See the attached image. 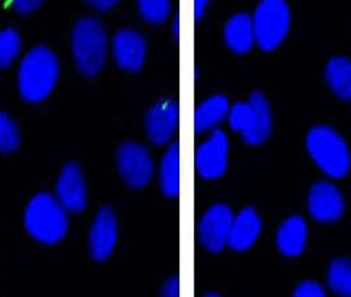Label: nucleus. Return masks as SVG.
Listing matches in <instances>:
<instances>
[{
  "label": "nucleus",
  "instance_id": "nucleus-21",
  "mask_svg": "<svg viewBox=\"0 0 351 297\" xmlns=\"http://www.w3.org/2000/svg\"><path fill=\"white\" fill-rule=\"evenodd\" d=\"M328 283L334 294L351 296V259H335L330 264Z\"/></svg>",
  "mask_w": 351,
  "mask_h": 297
},
{
  "label": "nucleus",
  "instance_id": "nucleus-11",
  "mask_svg": "<svg viewBox=\"0 0 351 297\" xmlns=\"http://www.w3.org/2000/svg\"><path fill=\"white\" fill-rule=\"evenodd\" d=\"M118 242V219L108 208L99 210L88 231V251L93 259L102 262L111 257Z\"/></svg>",
  "mask_w": 351,
  "mask_h": 297
},
{
  "label": "nucleus",
  "instance_id": "nucleus-3",
  "mask_svg": "<svg viewBox=\"0 0 351 297\" xmlns=\"http://www.w3.org/2000/svg\"><path fill=\"white\" fill-rule=\"evenodd\" d=\"M110 49L105 27L94 18L81 19L71 35V52L78 70L94 77L105 68Z\"/></svg>",
  "mask_w": 351,
  "mask_h": 297
},
{
  "label": "nucleus",
  "instance_id": "nucleus-30",
  "mask_svg": "<svg viewBox=\"0 0 351 297\" xmlns=\"http://www.w3.org/2000/svg\"><path fill=\"white\" fill-rule=\"evenodd\" d=\"M172 31H173L176 37H178V35H180V19H178V16H176L175 21H173Z\"/></svg>",
  "mask_w": 351,
  "mask_h": 297
},
{
  "label": "nucleus",
  "instance_id": "nucleus-7",
  "mask_svg": "<svg viewBox=\"0 0 351 297\" xmlns=\"http://www.w3.org/2000/svg\"><path fill=\"white\" fill-rule=\"evenodd\" d=\"M117 165L127 185L135 189L147 187L155 172V164L149 150L135 141H127L119 147Z\"/></svg>",
  "mask_w": 351,
  "mask_h": 297
},
{
  "label": "nucleus",
  "instance_id": "nucleus-27",
  "mask_svg": "<svg viewBox=\"0 0 351 297\" xmlns=\"http://www.w3.org/2000/svg\"><path fill=\"white\" fill-rule=\"evenodd\" d=\"M162 296L178 297L180 296V280L177 276H172L167 280L161 289Z\"/></svg>",
  "mask_w": 351,
  "mask_h": 297
},
{
  "label": "nucleus",
  "instance_id": "nucleus-20",
  "mask_svg": "<svg viewBox=\"0 0 351 297\" xmlns=\"http://www.w3.org/2000/svg\"><path fill=\"white\" fill-rule=\"evenodd\" d=\"M326 82L334 94L343 99L351 101V61L345 57H334L326 67Z\"/></svg>",
  "mask_w": 351,
  "mask_h": 297
},
{
  "label": "nucleus",
  "instance_id": "nucleus-12",
  "mask_svg": "<svg viewBox=\"0 0 351 297\" xmlns=\"http://www.w3.org/2000/svg\"><path fill=\"white\" fill-rule=\"evenodd\" d=\"M111 53L121 69L136 73L145 61L147 41L138 31L123 28L112 37Z\"/></svg>",
  "mask_w": 351,
  "mask_h": 297
},
{
  "label": "nucleus",
  "instance_id": "nucleus-18",
  "mask_svg": "<svg viewBox=\"0 0 351 297\" xmlns=\"http://www.w3.org/2000/svg\"><path fill=\"white\" fill-rule=\"evenodd\" d=\"M225 40L232 52H248L255 43L252 19L246 14L234 15L225 27Z\"/></svg>",
  "mask_w": 351,
  "mask_h": 297
},
{
  "label": "nucleus",
  "instance_id": "nucleus-22",
  "mask_svg": "<svg viewBox=\"0 0 351 297\" xmlns=\"http://www.w3.org/2000/svg\"><path fill=\"white\" fill-rule=\"evenodd\" d=\"M21 48V37L16 29L0 31V70L10 68L18 60Z\"/></svg>",
  "mask_w": 351,
  "mask_h": 297
},
{
  "label": "nucleus",
  "instance_id": "nucleus-6",
  "mask_svg": "<svg viewBox=\"0 0 351 297\" xmlns=\"http://www.w3.org/2000/svg\"><path fill=\"white\" fill-rule=\"evenodd\" d=\"M252 23L258 45L263 51H272L280 45L289 31V7L285 0H262Z\"/></svg>",
  "mask_w": 351,
  "mask_h": 297
},
{
  "label": "nucleus",
  "instance_id": "nucleus-10",
  "mask_svg": "<svg viewBox=\"0 0 351 297\" xmlns=\"http://www.w3.org/2000/svg\"><path fill=\"white\" fill-rule=\"evenodd\" d=\"M56 198L69 213H81L88 205V187L81 168L66 164L56 182Z\"/></svg>",
  "mask_w": 351,
  "mask_h": 297
},
{
  "label": "nucleus",
  "instance_id": "nucleus-13",
  "mask_svg": "<svg viewBox=\"0 0 351 297\" xmlns=\"http://www.w3.org/2000/svg\"><path fill=\"white\" fill-rule=\"evenodd\" d=\"M180 119L178 105L175 101L162 99L152 106L145 115V132L156 145H164L175 136Z\"/></svg>",
  "mask_w": 351,
  "mask_h": 297
},
{
  "label": "nucleus",
  "instance_id": "nucleus-4",
  "mask_svg": "<svg viewBox=\"0 0 351 297\" xmlns=\"http://www.w3.org/2000/svg\"><path fill=\"white\" fill-rule=\"evenodd\" d=\"M306 147L317 165L326 174L341 178L350 169L349 148L342 136L328 126L313 127L306 136Z\"/></svg>",
  "mask_w": 351,
  "mask_h": 297
},
{
  "label": "nucleus",
  "instance_id": "nucleus-26",
  "mask_svg": "<svg viewBox=\"0 0 351 297\" xmlns=\"http://www.w3.org/2000/svg\"><path fill=\"white\" fill-rule=\"evenodd\" d=\"M8 1L16 12L23 15L34 12L43 3V0H8Z\"/></svg>",
  "mask_w": 351,
  "mask_h": 297
},
{
  "label": "nucleus",
  "instance_id": "nucleus-15",
  "mask_svg": "<svg viewBox=\"0 0 351 297\" xmlns=\"http://www.w3.org/2000/svg\"><path fill=\"white\" fill-rule=\"evenodd\" d=\"M262 230V221L256 210L246 208L237 217H234L232 226L228 237V243L235 251H243L250 248L258 239Z\"/></svg>",
  "mask_w": 351,
  "mask_h": 297
},
{
  "label": "nucleus",
  "instance_id": "nucleus-29",
  "mask_svg": "<svg viewBox=\"0 0 351 297\" xmlns=\"http://www.w3.org/2000/svg\"><path fill=\"white\" fill-rule=\"evenodd\" d=\"M209 0H194V18L201 19L205 14V8Z\"/></svg>",
  "mask_w": 351,
  "mask_h": 297
},
{
  "label": "nucleus",
  "instance_id": "nucleus-1",
  "mask_svg": "<svg viewBox=\"0 0 351 297\" xmlns=\"http://www.w3.org/2000/svg\"><path fill=\"white\" fill-rule=\"evenodd\" d=\"M60 64L47 47H35L24 54L18 69V88L28 104L45 101L57 85Z\"/></svg>",
  "mask_w": 351,
  "mask_h": 297
},
{
  "label": "nucleus",
  "instance_id": "nucleus-23",
  "mask_svg": "<svg viewBox=\"0 0 351 297\" xmlns=\"http://www.w3.org/2000/svg\"><path fill=\"white\" fill-rule=\"evenodd\" d=\"M141 18L151 24L164 23L171 14V0H136Z\"/></svg>",
  "mask_w": 351,
  "mask_h": 297
},
{
  "label": "nucleus",
  "instance_id": "nucleus-24",
  "mask_svg": "<svg viewBox=\"0 0 351 297\" xmlns=\"http://www.w3.org/2000/svg\"><path fill=\"white\" fill-rule=\"evenodd\" d=\"M20 131L15 121L0 111V154H11L20 145Z\"/></svg>",
  "mask_w": 351,
  "mask_h": 297
},
{
  "label": "nucleus",
  "instance_id": "nucleus-19",
  "mask_svg": "<svg viewBox=\"0 0 351 297\" xmlns=\"http://www.w3.org/2000/svg\"><path fill=\"white\" fill-rule=\"evenodd\" d=\"M158 182L162 193L167 197H177L180 193V145L171 144L164 152L160 168Z\"/></svg>",
  "mask_w": 351,
  "mask_h": 297
},
{
  "label": "nucleus",
  "instance_id": "nucleus-16",
  "mask_svg": "<svg viewBox=\"0 0 351 297\" xmlns=\"http://www.w3.org/2000/svg\"><path fill=\"white\" fill-rule=\"evenodd\" d=\"M230 105L223 95H213L197 106L194 111V130L204 134L217 127L228 115Z\"/></svg>",
  "mask_w": 351,
  "mask_h": 297
},
{
  "label": "nucleus",
  "instance_id": "nucleus-5",
  "mask_svg": "<svg viewBox=\"0 0 351 297\" xmlns=\"http://www.w3.org/2000/svg\"><path fill=\"white\" fill-rule=\"evenodd\" d=\"M228 117L230 127L241 132L243 140L251 145L262 144L271 135V108L259 91L252 93L248 102H238L230 107Z\"/></svg>",
  "mask_w": 351,
  "mask_h": 297
},
{
  "label": "nucleus",
  "instance_id": "nucleus-14",
  "mask_svg": "<svg viewBox=\"0 0 351 297\" xmlns=\"http://www.w3.org/2000/svg\"><path fill=\"white\" fill-rule=\"evenodd\" d=\"M308 206L311 215L319 222H332L342 217L345 210L343 197L333 184L319 181L309 192Z\"/></svg>",
  "mask_w": 351,
  "mask_h": 297
},
{
  "label": "nucleus",
  "instance_id": "nucleus-2",
  "mask_svg": "<svg viewBox=\"0 0 351 297\" xmlns=\"http://www.w3.org/2000/svg\"><path fill=\"white\" fill-rule=\"evenodd\" d=\"M24 228L31 238L43 245L61 242L69 231V211L51 193H38L24 211Z\"/></svg>",
  "mask_w": 351,
  "mask_h": 297
},
{
  "label": "nucleus",
  "instance_id": "nucleus-25",
  "mask_svg": "<svg viewBox=\"0 0 351 297\" xmlns=\"http://www.w3.org/2000/svg\"><path fill=\"white\" fill-rule=\"evenodd\" d=\"M293 296L296 297H325V289L316 281H304L295 289Z\"/></svg>",
  "mask_w": 351,
  "mask_h": 297
},
{
  "label": "nucleus",
  "instance_id": "nucleus-28",
  "mask_svg": "<svg viewBox=\"0 0 351 297\" xmlns=\"http://www.w3.org/2000/svg\"><path fill=\"white\" fill-rule=\"evenodd\" d=\"M88 4L98 11H108L114 8L121 0H86Z\"/></svg>",
  "mask_w": 351,
  "mask_h": 297
},
{
  "label": "nucleus",
  "instance_id": "nucleus-17",
  "mask_svg": "<svg viewBox=\"0 0 351 297\" xmlns=\"http://www.w3.org/2000/svg\"><path fill=\"white\" fill-rule=\"evenodd\" d=\"M306 242V224L299 215L285 219L278 231V247L285 257H298Z\"/></svg>",
  "mask_w": 351,
  "mask_h": 297
},
{
  "label": "nucleus",
  "instance_id": "nucleus-8",
  "mask_svg": "<svg viewBox=\"0 0 351 297\" xmlns=\"http://www.w3.org/2000/svg\"><path fill=\"white\" fill-rule=\"evenodd\" d=\"M234 221L232 210L223 204L213 205L202 215L198 224V238L208 251L217 254L228 243V237Z\"/></svg>",
  "mask_w": 351,
  "mask_h": 297
},
{
  "label": "nucleus",
  "instance_id": "nucleus-9",
  "mask_svg": "<svg viewBox=\"0 0 351 297\" xmlns=\"http://www.w3.org/2000/svg\"><path fill=\"white\" fill-rule=\"evenodd\" d=\"M228 140L221 130H214L210 138L195 151V168L204 178H217L228 168Z\"/></svg>",
  "mask_w": 351,
  "mask_h": 297
}]
</instances>
